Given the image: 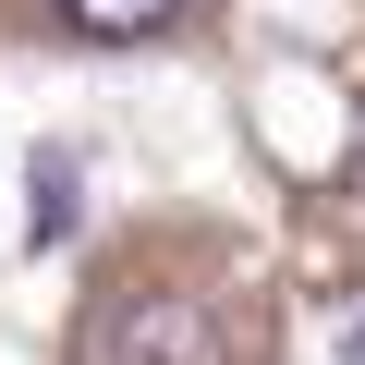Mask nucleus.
<instances>
[{"label": "nucleus", "instance_id": "nucleus-2", "mask_svg": "<svg viewBox=\"0 0 365 365\" xmlns=\"http://www.w3.org/2000/svg\"><path fill=\"white\" fill-rule=\"evenodd\" d=\"M73 220H86V170H73V146H37L25 158V244H73Z\"/></svg>", "mask_w": 365, "mask_h": 365}, {"label": "nucleus", "instance_id": "nucleus-4", "mask_svg": "<svg viewBox=\"0 0 365 365\" xmlns=\"http://www.w3.org/2000/svg\"><path fill=\"white\" fill-rule=\"evenodd\" d=\"M353 365H365V329H353Z\"/></svg>", "mask_w": 365, "mask_h": 365}, {"label": "nucleus", "instance_id": "nucleus-1", "mask_svg": "<svg viewBox=\"0 0 365 365\" xmlns=\"http://www.w3.org/2000/svg\"><path fill=\"white\" fill-rule=\"evenodd\" d=\"M86 365H220V329L182 304V292H122L86 341Z\"/></svg>", "mask_w": 365, "mask_h": 365}, {"label": "nucleus", "instance_id": "nucleus-3", "mask_svg": "<svg viewBox=\"0 0 365 365\" xmlns=\"http://www.w3.org/2000/svg\"><path fill=\"white\" fill-rule=\"evenodd\" d=\"M49 13H61L73 37H110V49H122V37H158L182 0H49Z\"/></svg>", "mask_w": 365, "mask_h": 365}]
</instances>
